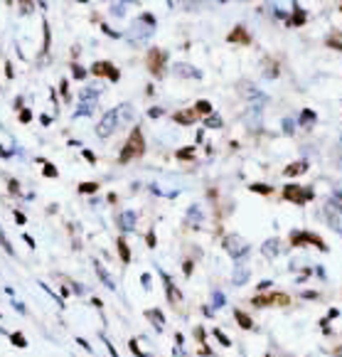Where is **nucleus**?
<instances>
[{
  "label": "nucleus",
  "instance_id": "f257e3e1",
  "mask_svg": "<svg viewBox=\"0 0 342 357\" xmlns=\"http://www.w3.org/2000/svg\"><path fill=\"white\" fill-rule=\"evenodd\" d=\"M143 153H145V138H143L141 128L136 126V128L131 131L126 146H123L121 153H118V163H128V160H133V158H141Z\"/></svg>",
  "mask_w": 342,
  "mask_h": 357
},
{
  "label": "nucleus",
  "instance_id": "f03ea898",
  "mask_svg": "<svg viewBox=\"0 0 342 357\" xmlns=\"http://www.w3.org/2000/svg\"><path fill=\"white\" fill-rule=\"evenodd\" d=\"M165 60H168V52H163V50L153 47V50L148 52V57H145V67H148V72H150L153 77H163Z\"/></svg>",
  "mask_w": 342,
  "mask_h": 357
},
{
  "label": "nucleus",
  "instance_id": "7ed1b4c3",
  "mask_svg": "<svg viewBox=\"0 0 342 357\" xmlns=\"http://www.w3.org/2000/svg\"><path fill=\"white\" fill-rule=\"evenodd\" d=\"M290 244L293 246H305V244H313L320 251H327V244L322 241V237H317L313 232H290Z\"/></svg>",
  "mask_w": 342,
  "mask_h": 357
},
{
  "label": "nucleus",
  "instance_id": "20e7f679",
  "mask_svg": "<svg viewBox=\"0 0 342 357\" xmlns=\"http://www.w3.org/2000/svg\"><path fill=\"white\" fill-rule=\"evenodd\" d=\"M281 195H283V200L293 202V205H305L313 197V190H303L300 185H285Z\"/></svg>",
  "mask_w": 342,
  "mask_h": 357
},
{
  "label": "nucleus",
  "instance_id": "39448f33",
  "mask_svg": "<svg viewBox=\"0 0 342 357\" xmlns=\"http://www.w3.org/2000/svg\"><path fill=\"white\" fill-rule=\"evenodd\" d=\"M116 128H118V111H106L101 121H99V126H96V136L99 138H109L111 133H114Z\"/></svg>",
  "mask_w": 342,
  "mask_h": 357
},
{
  "label": "nucleus",
  "instance_id": "423d86ee",
  "mask_svg": "<svg viewBox=\"0 0 342 357\" xmlns=\"http://www.w3.org/2000/svg\"><path fill=\"white\" fill-rule=\"evenodd\" d=\"M224 251H227L231 259L239 261V256H244V254L249 251V246H246V241L239 237V234H229V237L224 239Z\"/></svg>",
  "mask_w": 342,
  "mask_h": 357
},
{
  "label": "nucleus",
  "instance_id": "0eeeda50",
  "mask_svg": "<svg viewBox=\"0 0 342 357\" xmlns=\"http://www.w3.org/2000/svg\"><path fill=\"white\" fill-rule=\"evenodd\" d=\"M91 74H96V77H109L111 82H118V69H116L111 62H96L94 67H91Z\"/></svg>",
  "mask_w": 342,
  "mask_h": 357
},
{
  "label": "nucleus",
  "instance_id": "6e6552de",
  "mask_svg": "<svg viewBox=\"0 0 342 357\" xmlns=\"http://www.w3.org/2000/svg\"><path fill=\"white\" fill-rule=\"evenodd\" d=\"M150 35H153V28H143L141 23H136V25H133L131 30L126 32V40L136 45V42H143V40H148Z\"/></svg>",
  "mask_w": 342,
  "mask_h": 357
},
{
  "label": "nucleus",
  "instance_id": "1a4fd4ad",
  "mask_svg": "<svg viewBox=\"0 0 342 357\" xmlns=\"http://www.w3.org/2000/svg\"><path fill=\"white\" fill-rule=\"evenodd\" d=\"M197 114H195V109H182V111H175L172 114V121L175 123H180V126H192V123H197Z\"/></svg>",
  "mask_w": 342,
  "mask_h": 357
},
{
  "label": "nucleus",
  "instance_id": "9d476101",
  "mask_svg": "<svg viewBox=\"0 0 342 357\" xmlns=\"http://www.w3.org/2000/svg\"><path fill=\"white\" fill-rule=\"evenodd\" d=\"M118 227L123 229V232H133V227H136V212H121L118 214Z\"/></svg>",
  "mask_w": 342,
  "mask_h": 357
},
{
  "label": "nucleus",
  "instance_id": "9b49d317",
  "mask_svg": "<svg viewBox=\"0 0 342 357\" xmlns=\"http://www.w3.org/2000/svg\"><path fill=\"white\" fill-rule=\"evenodd\" d=\"M227 40L229 42H239V45H249V42H251V35L246 32V28H241V25H239V28H234V30L229 32Z\"/></svg>",
  "mask_w": 342,
  "mask_h": 357
},
{
  "label": "nucleus",
  "instance_id": "f8f14e48",
  "mask_svg": "<svg viewBox=\"0 0 342 357\" xmlns=\"http://www.w3.org/2000/svg\"><path fill=\"white\" fill-rule=\"evenodd\" d=\"M94 268H96V276H99V278H101V283H104V286H106V288H111V291H114V288H116L114 278H111V273H109V271H106V268L101 266V261H94Z\"/></svg>",
  "mask_w": 342,
  "mask_h": 357
},
{
  "label": "nucleus",
  "instance_id": "ddd939ff",
  "mask_svg": "<svg viewBox=\"0 0 342 357\" xmlns=\"http://www.w3.org/2000/svg\"><path fill=\"white\" fill-rule=\"evenodd\" d=\"M308 168H310V165H308L305 160H300V163H290V165H288V168L283 170V175H285V178H295V175H303V173H308Z\"/></svg>",
  "mask_w": 342,
  "mask_h": 357
},
{
  "label": "nucleus",
  "instance_id": "4468645a",
  "mask_svg": "<svg viewBox=\"0 0 342 357\" xmlns=\"http://www.w3.org/2000/svg\"><path fill=\"white\" fill-rule=\"evenodd\" d=\"M305 20H308L305 10L298 8V5H293V18L288 20V28H300V25H305Z\"/></svg>",
  "mask_w": 342,
  "mask_h": 357
},
{
  "label": "nucleus",
  "instance_id": "2eb2a0df",
  "mask_svg": "<svg viewBox=\"0 0 342 357\" xmlns=\"http://www.w3.org/2000/svg\"><path fill=\"white\" fill-rule=\"evenodd\" d=\"M192 109H195V114H197L200 119H207V116H212V114H214V109H212V104H209L207 99H200Z\"/></svg>",
  "mask_w": 342,
  "mask_h": 357
},
{
  "label": "nucleus",
  "instance_id": "dca6fc26",
  "mask_svg": "<svg viewBox=\"0 0 342 357\" xmlns=\"http://www.w3.org/2000/svg\"><path fill=\"white\" fill-rule=\"evenodd\" d=\"M163 278H165V291H168V298H170V303H172V305H177V303L182 300V293L175 288V283H172V281L168 278V276H165V273H163Z\"/></svg>",
  "mask_w": 342,
  "mask_h": 357
},
{
  "label": "nucleus",
  "instance_id": "f3484780",
  "mask_svg": "<svg viewBox=\"0 0 342 357\" xmlns=\"http://www.w3.org/2000/svg\"><path fill=\"white\" fill-rule=\"evenodd\" d=\"M325 47H330V50H340L342 52V30L330 32V35L325 37Z\"/></svg>",
  "mask_w": 342,
  "mask_h": 357
},
{
  "label": "nucleus",
  "instance_id": "a211bd4d",
  "mask_svg": "<svg viewBox=\"0 0 342 357\" xmlns=\"http://www.w3.org/2000/svg\"><path fill=\"white\" fill-rule=\"evenodd\" d=\"M145 318L153 323V325L158 327V330H163V325H165V315L160 313V310H155V308H150V310H145Z\"/></svg>",
  "mask_w": 342,
  "mask_h": 357
},
{
  "label": "nucleus",
  "instance_id": "6ab92c4d",
  "mask_svg": "<svg viewBox=\"0 0 342 357\" xmlns=\"http://www.w3.org/2000/svg\"><path fill=\"white\" fill-rule=\"evenodd\" d=\"M116 249H118L121 261H123V264H128V261H131V249H128V241H126L123 237H118V241H116Z\"/></svg>",
  "mask_w": 342,
  "mask_h": 357
},
{
  "label": "nucleus",
  "instance_id": "aec40b11",
  "mask_svg": "<svg viewBox=\"0 0 342 357\" xmlns=\"http://www.w3.org/2000/svg\"><path fill=\"white\" fill-rule=\"evenodd\" d=\"M172 72H175V77H195V79L200 77V72H197V69H192L190 64H175V69H172Z\"/></svg>",
  "mask_w": 342,
  "mask_h": 357
},
{
  "label": "nucleus",
  "instance_id": "412c9836",
  "mask_svg": "<svg viewBox=\"0 0 342 357\" xmlns=\"http://www.w3.org/2000/svg\"><path fill=\"white\" fill-rule=\"evenodd\" d=\"M278 244H281L278 239H268V241L261 246V251H263L268 259H273V256H278V251H281V249H278Z\"/></svg>",
  "mask_w": 342,
  "mask_h": 357
},
{
  "label": "nucleus",
  "instance_id": "4be33fe9",
  "mask_svg": "<svg viewBox=\"0 0 342 357\" xmlns=\"http://www.w3.org/2000/svg\"><path fill=\"white\" fill-rule=\"evenodd\" d=\"M234 318H236V323L244 327V330H251V327H254V320H251V318H249L244 310H239V308L234 310Z\"/></svg>",
  "mask_w": 342,
  "mask_h": 357
},
{
  "label": "nucleus",
  "instance_id": "5701e85b",
  "mask_svg": "<svg viewBox=\"0 0 342 357\" xmlns=\"http://www.w3.org/2000/svg\"><path fill=\"white\" fill-rule=\"evenodd\" d=\"M202 222V212L197 205H192V207L187 209V224H192V227H197Z\"/></svg>",
  "mask_w": 342,
  "mask_h": 357
},
{
  "label": "nucleus",
  "instance_id": "b1692460",
  "mask_svg": "<svg viewBox=\"0 0 342 357\" xmlns=\"http://www.w3.org/2000/svg\"><path fill=\"white\" fill-rule=\"evenodd\" d=\"M315 121H317V116H315L313 111H310V109H303V111H300V119H298V126H305V128H308Z\"/></svg>",
  "mask_w": 342,
  "mask_h": 357
},
{
  "label": "nucleus",
  "instance_id": "393cba45",
  "mask_svg": "<svg viewBox=\"0 0 342 357\" xmlns=\"http://www.w3.org/2000/svg\"><path fill=\"white\" fill-rule=\"evenodd\" d=\"M239 266H241V264H239ZM246 281H249V268L246 266L236 268V271H234V283H236V286H244Z\"/></svg>",
  "mask_w": 342,
  "mask_h": 357
},
{
  "label": "nucleus",
  "instance_id": "a878e982",
  "mask_svg": "<svg viewBox=\"0 0 342 357\" xmlns=\"http://www.w3.org/2000/svg\"><path fill=\"white\" fill-rule=\"evenodd\" d=\"M271 305L285 308V305H290V296L288 293H271Z\"/></svg>",
  "mask_w": 342,
  "mask_h": 357
},
{
  "label": "nucleus",
  "instance_id": "bb28decb",
  "mask_svg": "<svg viewBox=\"0 0 342 357\" xmlns=\"http://www.w3.org/2000/svg\"><path fill=\"white\" fill-rule=\"evenodd\" d=\"M94 106H96V99H91V101H82V106L77 109V116H89V114L94 111Z\"/></svg>",
  "mask_w": 342,
  "mask_h": 357
},
{
  "label": "nucleus",
  "instance_id": "cd10ccee",
  "mask_svg": "<svg viewBox=\"0 0 342 357\" xmlns=\"http://www.w3.org/2000/svg\"><path fill=\"white\" fill-rule=\"evenodd\" d=\"M10 342H13L15 347H28V340H25L23 332H10Z\"/></svg>",
  "mask_w": 342,
  "mask_h": 357
},
{
  "label": "nucleus",
  "instance_id": "c85d7f7f",
  "mask_svg": "<svg viewBox=\"0 0 342 357\" xmlns=\"http://www.w3.org/2000/svg\"><path fill=\"white\" fill-rule=\"evenodd\" d=\"M79 192H82V195H94V192H99V182H82V185H79Z\"/></svg>",
  "mask_w": 342,
  "mask_h": 357
},
{
  "label": "nucleus",
  "instance_id": "c756f323",
  "mask_svg": "<svg viewBox=\"0 0 342 357\" xmlns=\"http://www.w3.org/2000/svg\"><path fill=\"white\" fill-rule=\"evenodd\" d=\"M116 111H118V119L121 121H131L133 119V109H131L128 104H123V106H121V109H116Z\"/></svg>",
  "mask_w": 342,
  "mask_h": 357
},
{
  "label": "nucleus",
  "instance_id": "7c9ffc66",
  "mask_svg": "<svg viewBox=\"0 0 342 357\" xmlns=\"http://www.w3.org/2000/svg\"><path fill=\"white\" fill-rule=\"evenodd\" d=\"M249 190H251V192H261V195H271V192H273V187H271V185H263V182L249 185Z\"/></svg>",
  "mask_w": 342,
  "mask_h": 357
},
{
  "label": "nucleus",
  "instance_id": "2f4dec72",
  "mask_svg": "<svg viewBox=\"0 0 342 357\" xmlns=\"http://www.w3.org/2000/svg\"><path fill=\"white\" fill-rule=\"evenodd\" d=\"M204 126H207V128H222V116H217V114L207 116V119H204Z\"/></svg>",
  "mask_w": 342,
  "mask_h": 357
},
{
  "label": "nucleus",
  "instance_id": "473e14b6",
  "mask_svg": "<svg viewBox=\"0 0 342 357\" xmlns=\"http://www.w3.org/2000/svg\"><path fill=\"white\" fill-rule=\"evenodd\" d=\"M45 168H42V173H45V178H57V168L52 165V163H47V160H40Z\"/></svg>",
  "mask_w": 342,
  "mask_h": 357
},
{
  "label": "nucleus",
  "instance_id": "72a5a7b5",
  "mask_svg": "<svg viewBox=\"0 0 342 357\" xmlns=\"http://www.w3.org/2000/svg\"><path fill=\"white\" fill-rule=\"evenodd\" d=\"M251 303H254V305H256V308H266V305H271V296H254L251 298Z\"/></svg>",
  "mask_w": 342,
  "mask_h": 357
},
{
  "label": "nucleus",
  "instance_id": "f704fd0d",
  "mask_svg": "<svg viewBox=\"0 0 342 357\" xmlns=\"http://www.w3.org/2000/svg\"><path fill=\"white\" fill-rule=\"evenodd\" d=\"M177 158H180V160H192V158H195V146L177 150Z\"/></svg>",
  "mask_w": 342,
  "mask_h": 357
},
{
  "label": "nucleus",
  "instance_id": "c9c22d12",
  "mask_svg": "<svg viewBox=\"0 0 342 357\" xmlns=\"http://www.w3.org/2000/svg\"><path fill=\"white\" fill-rule=\"evenodd\" d=\"M0 244H3V249H5V251H8L10 256H15V249H13V244L8 241V237H5L3 232H0Z\"/></svg>",
  "mask_w": 342,
  "mask_h": 357
},
{
  "label": "nucleus",
  "instance_id": "e433bc0d",
  "mask_svg": "<svg viewBox=\"0 0 342 357\" xmlns=\"http://www.w3.org/2000/svg\"><path fill=\"white\" fill-rule=\"evenodd\" d=\"M214 337H217V340H219L224 347H229V345H231V340H229V337L224 335V332H222V330H219V327H214Z\"/></svg>",
  "mask_w": 342,
  "mask_h": 357
},
{
  "label": "nucleus",
  "instance_id": "4c0bfd02",
  "mask_svg": "<svg viewBox=\"0 0 342 357\" xmlns=\"http://www.w3.org/2000/svg\"><path fill=\"white\" fill-rule=\"evenodd\" d=\"M72 74H74V79H84L86 77V72L79 67V64H72Z\"/></svg>",
  "mask_w": 342,
  "mask_h": 357
},
{
  "label": "nucleus",
  "instance_id": "58836bf2",
  "mask_svg": "<svg viewBox=\"0 0 342 357\" xmlns=\"http://www.w3.org/2000/svg\"><path fill=\"white\" fill-rule=\"evenodd\" d=\"M212 305H214V308H222V305H224V293H214V296H212Z\"/></svg>",
  "mask_w": 342,
  "mask_h": 357
},
{
  "label": "nucleus",
  "instance_id": "ea45409f",
  "mask_svg": "<svg viewBox=\"0 0 342 357\" xmlns=\"http://www.w3.org/2000/svg\"><path fill=\"white\" fill-rule=\"evenodd\" d=\"M145 241H148V246H150V249H155V246H158V239H155V232H148V234H145Z\"/></svg>",
  "mask_w": 342,
  "mask_h": 357
},
{
  "label": "nucleus",
  "instance_id": "a19ab883",
  "mask_svg": "<svg viewBox=\"0 0 342 357\" xmlns=\"http://www.w3.org/2000/svg\"><path fill=\"white\" fill-rule=\"evenodd\" d=\"M138 23H148L150 28H155V18H153V15H148V13H143V15H141V20H138Z\"/></svg>",
  "mask_w": 342,
  "mask_h": 357
},
{
  "label": "nucleus",
  "instance_id": "79ce46f5",
  "mask_svg": "<svg viewBox=\"0 0 342 357\" xmlns=\"http://www.w3.org/2000/svg\"><path fill=\"white\" fill-rule=\"evenodd\" d=\"M271 283H273V281H261V283H256V291H258V296H261L263 291H268V288H271Z\"/></svg>",
  "mask_w": 342,
  "mask_h": 357
},
{
  "label": "nucleus",
  "instance_id": "37998d69",
  "mask_svg": "<svg viewBox=\"0 0 342 357\" xmlns=\"http://www.w3.org/2000/svg\"><path fill=\"white\" fill-rule=\"evenodd\" d=\"M300 296L308 298V300H317V298H320V293H317V291H300Z\"/></svg>",
  "mask_w": 342,
  "mask_h": 357
},
{
  "label": "nucleus",
  "instance_id": "c03bdc74",
  "mask_svg": "<svg viewBox=\"0 0 342 357\" xmlns=\"http://www.w3.org/2000/svg\"><path fill=\"white\" fill-rule=\"evenodd\" d=\"M136 342H138V340H131V342H128V345H131V352H133V355H136V357H145V355H143V352H141V347H138Z\"/></svg>",
  "mask_w": 342,
  "mask_h": 357
},
{
  "label": "nucleus",
  "instance_id": "a18cd8bd",
  "mask_svg": "<svg viewBox=\"0 0 342 357\" xmlns=\"http://www.w3.org/2000/svg\"><path fill=\"white\" fill-rule=\"evenodd\" d=\"M111 13H114V15H126V5H118V3H116V5H111Z\"/></svg>",
  "mask_w": 342,
  "mask_h": 357
},
{
  "label": "nucleus",
  "instance_id": "49530a36",
  "mask_svg": "<svg viewBox=\"0 0 342 357\" xmlns=\"http://www.w3.org/2000/svg\"><path fill=\"white\" fill-rule=\"evenodd\" d=\"M163 114H165V111H163L160 106H155V109H150V111H148V116H150V119H158V116H163Z\"/></svg>",
  "mask_w": 342,
  "mask_h": 357
},
{
  "label": "nucleus",
  "instance_id": "de8ad7c7",
  "mask_svg": "<svg viewBox=\"0 0 342 357\" xmlns=\"http://www.w3.org/2000/svg\"><path fill=\"white\" fill-rule=\"evenodd\" d=\"M8 190H10L13 195H20V187H18V180H10V182H8Z\"/></svg>",
  "mask_w": 342,
  "mask_h": 357
},
{
  "label": "nucleus",
  "instance_id": "09e8293b",
  "mask_svg": "<svg viewBox=\"0 0 342 357\" xmlns=\"http://www.w3.org/2000/svg\"><path fill=\"white\" fill-rule=\"evenodd\" d=\"M204 335H207V332H204V327H195V337H197V342H204Z\"/></svg>",
  "mask_w": 342,
  "mask_h": 357
},
{
  "label": "nucleus",
  "instance_id": "8fccbe9b",
  "mask_svg": "<svg viewBox=\"0 0 342 357\" xmlns=\"http://www.w3.org/2000/svg\"><path fill=\"white\" fill-rule=\"evenodd\" d=\"M30 119H32L30 109H23V111H20V121H23V123H30Z\"/></svg>",
  "mask_w": 342,
  "mask_h": 357
},
{
  "label": "nucleus",
  "instance_id": "3c124183",
  "mask_svg": "<svg viewBox=\"0 0 342 357\" xmlns=\"http://www.w3.org/2000/svg\"><path fill=\"white\" fill-rule=\"evenodd\" d=\"M101 30L106 32L109 37H121V35H118V32H114V30H111V28H109V25H101Z\"/></svg>",
  "mask_w": 342,
  "mask_h": 357
},
{
  "label": "nucleus",
  "instance_id": "603ef678",
  "mask_svg": "<svg viewBox=\"0 0 342 357\" xmlns=\"http://www.w3.org/2000/svg\"><path fill=\"white\" fill-rule=\"evenodd\" d=\"M15 222H18V224H25L28 219H25V214H23V212H15Z\"/></svg>",
  "mask_w": 342,
  "mask_h": 357
},
{
  "label": "nucleus",
  "instance_id": "864d4df0",
  "mask_svg": "<svg viewBox=\"0 0 342 357\" xmlns=\"http://www.w3.org/2000/svg\"><path fill=\"white\" fill-rule=\"evenodd\" d=\"M104 342H106V347H109V352H111V357H118V352H116V347L111 345V342H109V340H106V337H104Z\"/></svg>",
  "mask_w": 342,
  "mask_h": 357
},
{
  "label": "nucleus",
  "instance_id": "5fc2aeb1",
  "mask_svg": "<svg viewBox=\"0 0 342 357\" xmlns=\"http://www.w3.org/2000/svg\"><path fill=\"white\" fill-rule=\"evenodd\" d=\"M182 271H185V276H190V273H192V261H185Z\"/></svg>",
  "mask_w": 342,
  "mask_h": 357
},
{
  "label": "nucleus",
  "instance_id": "6e6d98bb",
  "mask_svg": "<svg viewBox=\"0 0 342 357\" xmlns=\"http://www.w3.org/2000/svg\"><path fill=\"white\" fill-rule=\"evenodd\" d=\"M82 153H84V158H86V160H89V163H94V160H96V158H94V153H91V150H82Z\"/></svg>",
  "mask_w": 342,
  "mask_h": 357
},
{
  "label": "nucleus",
  "instance_id": "4d7b16f0",
  "mask_svg": "<svg viewBox=\"0 0 342 357\" xmlns=\"http://www.w3.org/2000/svg\"><path fill=\"white\" fill-rule=\"evenodd\" d=\"M283 131L285 133H293V123L290 121H283Z\"/></svg>",
  "mask_w": 342,
  "mask_h": 357
},
{
  "label": "nucleus",
  "instance_id": "13d9d810",
  "mask_svg": "<svg viewBox=\"0 0 342 357\" xmlns=\"http://www.w3.org/2000/svg\"><path fill=\"white\" fill-rule=\"evenodd\" d=\"M77 342H79V345H82V347H84V350H89V352H91V345H89V342H86V340H82V337H79V340H77Z\"/></svg>",
  "mask_w": 342,
  "mask_h": 357
},
{
  "label": "nucleus",
  "instance_id": "bf43d9fd",
  "mask_svg": "<svg viewBox=\"0 0 342 357\" xmlns=\"http://www.w3.org/2000/svg\"><path fill=\"white\" fill-rule=\"evenodd\" d=\"M25 241H28V246H30V249H35V246H37V244H35V239H32V237H28V234H25Z\"/></svg>",
  "mask_w": 342,
  "mask_h": 357
},
{
  "label": "nucleus",
  "instance_id": "052dcab7",
  "mask_svg": "<svg viewBox=\"0 0 342 357\" xmlns=\"http://www.w3.org/2000/svg\"><path fill=\"white\" fill-rule=\"evenodd\" d=\"M59 91H62V96H67V82L62 79V84H59Z\"/></svg>",
  "mask_w": 342,
  "mask_h": 357
},
{
  "label": "nucleus",
  "instance_id": "680f3d73",
  "mask_svg": "<svg viewBox=\"0 0 342 357\" xmlns=\"http://www.w3.org/2000/svg\"><path fill=\"white\" fill-rule=\"evenodd\" d=\"M143 286H145V288L150 286V276H148V273H143Z\"/></svg>",
  "mask_w": 342,
  "mask_h": 357
},
{
  "label": "nucleus",
  "instance_id": "e2e57ef3",
  "mask_svg": "<svg viewBox=\"0 0 342 357\" xmlns=\"http://www.w3.org/2000/svg\"><path fill=\"white\" fill-rule=\"evenodd\" d=\"M337 315H340V310H337V308H332V310L327 313V318H337Z\"/></svg>",
  "mask_w": 342,
  "mask_h": 357
},
{
  "label": "nucleus",
  "instance_id": "0e129e2a",
  "mask_svg": "<svg viewBox=\"0 0 342 357\" xmlns=\"http://www.w3.org/2000/svg\"><path fill=\"white\" fill-rule=\"evenodd\" d=\"M340 10H342V5H340Z\"/></svg>",
  "mask_w": 342,
  "mask_h": 357
}]
</instances>
